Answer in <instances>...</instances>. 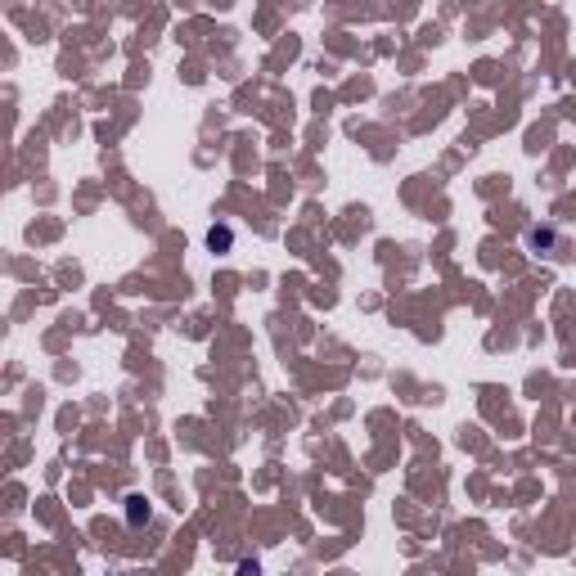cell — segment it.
<instances>
[{
  "label": "cell",
  "mask_w": 576,
  "mask_h": 576,
  "mask_svg": "<svg viewBox=\"0 0 576 576\" xmlns=\"http://www.w3.org/2000/svg\"><path fill=\"white\" fill-rule=\"evenodd\" d=\"M126 522H131V527H144V522H149V504H144L140 495L126 500Z\"/></svg>",
  "instance_id": "cell-1"
},
{
  "label": "cell",
  "mask_w": 576,
  "mask_h": 576,
  "mask_svg": "<svg viewBox=\"0 0 576 576\" xmlns=\"http://www.w3.org/2000/svg\"><path fill=\"white\" fill-rule=\"evenodd\" d=\"M207 243H212V248H230V230H212Z\"/></svg>",
  "instance_id": "cell-2"
}]
</instances>
